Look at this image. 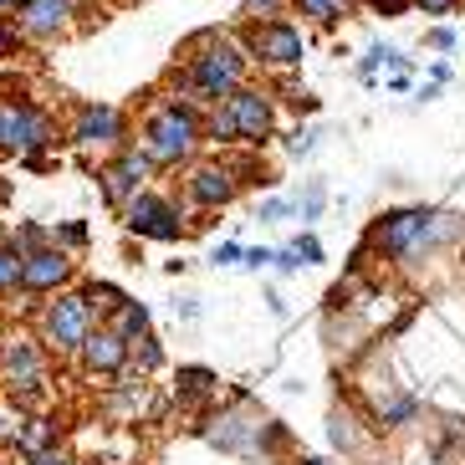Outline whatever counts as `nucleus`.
<instances>
[{
    "label": "nucleus",
    "mask_w": 465,
    "mask_h": 465,
    "mask_svg": "<svg viewBox=\"0 0 465 465\" xmlns=\"http://www.w3.org/2000/svg\"><path fill=\"white\" fill-rule=\"evenodd\" d=\"M194 138H200V124H194L190 108H159L143 124V159L149 164H179V159H190Z\"/></svg>",
    "instance_id": "f257e3e1"
},
{
    "label": "nucleus",
    "mask_w": 465,
    "mask_h": 465,
    "mask_svg": "<svg viewBox=\"0 0 465 465\" xmlns=\"http://www.w3.org/2000/svg\"><path fill=\"white\" fill-rule=\"evenodd\" d=\"M430 231H435V210H394V215H383L379 225H373V246L383 251V256H414V251L430 241Z\"/></svg>",
    "instance_id": "f03ea898"
},
{
    "label": "nucleus",
    "mask_w": 465,
    "mask_h": 465,
    "mask_svg": "<svg viewBox=\"0 0 465 465\" xmlns=\"http://www.w3.org/2000/svg\"><path fill=\"white\" fill-rule=\"evenodd\" d=\"M42 332L56 353H77L87 342V332H93V307L83 297H56L42 317Z\"/></svg>",
    "instance_id": "7ed1b4c3"
},
{
    "label": "nucleus",
    "mask_w": 465,
    "mask_h": 465,
    "mask_svg": "<svg viewBox=\"0 0 465 465\" xmlns=\"http://www.w3.org/2000/svg\"><path fill=\"white\" fill-rule=\"evenodd\" d=\"M42 143H52V118L31 103H0V149L36 153Z\"/></svg>",
    "instance_id": "20e7f679"
},
{
    "label": "nucleus",
    "mask_w": 465,
    "mask_h": 465,
    "mask_svg": "<svg viewBox=\"0 0 465 465\" xmlns=\"http://www.w3.org/2000/svg\"><path fill=\"white\" fill-rule=\"evenodd\" d=\"M241 77H246V56L231 52V46H215V52L190 62V83L200 97H231L241 87Z\"/></svg>",
    "instance_id": "39448f33"
},
{
    "label": "nucleus",
    "mask_w": 465,
    "mask_h": 465,
    "mask_svg": "<svg viewBox=\"0 0 465 465\" xmlns=\"http://www.w3.org/2000/svg\"><path fill=\"white\" fill-rule=\"evenodd\" d=\"M124 220L134 235H149V241H179L184 225H179V210L169 205L164 194H134L124 205Z\"/></svg>",
    "instance_id": "423d86ee"
},
{
    "label": "nucleus",
    "mask_w": 465,
    "mask_h": 465,
    "mask_svg": "<svg viewBox=\"0 0 465 465\" xmlns=\"http://www.w3.org/2000/svg\"><path fill=\"white\" fill-rule=\"evenodd\" d=\"M225 118H231L235 138L261 143V138L272 134V97L256 93V87H235V93L225 97Z\"/></svg>",
    "instance_id": "0eeeda50"
},
{
    "label": "nucleus",
    "mask_w": 465,
    "mask_h": 465,
    "mask_svg": "<svg viewBox=\"0 0 465 465\" xmlns=\"http://www.w3.org/2000/svg\"><path fill=\"white\" fill-rule=\"evenodd\" d=\"M0 373L11 383L21 399H36V389L46 383V358L36 342H5V353H0Z\"/></svg>",
    "instance_id": "6e6552de"
},
{
    "label": "nucleus",
    "mask_w": 465,
    "mask_h": 465,
    "mask_svg": "<svg viewBox=\"0 0 465 465\" xmlns=\"http://www.w3.org/2000/svg\"><path fill=\"white\" fill-rule=\"evenodd\" d=\"M251 52L272 67H292V62H302V31L287 26V21H261L251 31Z\"/></svg>",
    "instance_id": "1a4fd4ad"
},
{
    "label": "nucleus",
    "mask_w": 465,
    "mask_h": 465,
    "mask_svg": "<svg viewBox=\"0 0 465 465\" xmlns=\"http://www.w3.org/2000/svg\"><path fill=\"white\" fill-rule=\"evenodd\" d=\"M67 276H72L67 251L36 246V251H26V256H21V287H26V292H56Z\"/></svg>",
    "instance_id": "9d476101"
},
{
    "label": "nucleus",
    "mask_w": 465,
    "mask_h": 465,
    "mask_svg": "<svg viewBox=\"0 0 465 465\" xmlns=\"http://www.w3.org/2000/svg\"><path fill=\"white\" fill-rule=\"evenodd\" d=\"M143 174H149V159H143V153H124V159H113V164L103 169V194H108V205L124 210L128 200L138 194Z\"/></svg>",
    "instance_id": "9b49d317"
},
{
    "label": "nucleus",
    "mask_w": 465,
    "mask_h": 465,
    "mask_svg": "<svg viewBox=\"0 0 465 465\" xmlns=\"http://www.w3.org/2000/svg\"><path fill=\"white\" fill-rule=\"evenodd\" d=\"M77 353H83L87 373H118L128 363V342L113 328H97V332H87V342L77 348Z\"/></svg>",
    "instance_id": "f8f14e48"
},
{
    "label": "nucleus",
    "mask_w": 465,
    "mask_h": 465,
    "mask_svg": "<svg viewBox=\"0 0 465 465\" xmlns=\"http://www.w3.org/2000/svg\"><path fill=\"white\" fill-rule=\"evenodd\" d=\"M124 134V118H118V108H108V103H93V108H83V118H77V143H113V138Z\"/></svg>",
    "instance_id": "ddd939ff"
},
{
    "label": "nucleus",
    "mask_w": 465,
    "mask_h": 465,
    "mask_svg": "<svg viewBox=\"0 0 465 465\" xmlns=\"http://www.w3.org/2000/svg\"><path fill=\"white\" fill-rule=\"evenodd\" d=\"M67 26V0H26L21 5V31L26 36H56Z\"/></svg>",
    "instance_id": "4468645a"
},
{
    "label": "nucleus",
    "mask_w": 465,
    "mask_h": 465,
    "mask_svg": "<svg viewBox=\"0 0 465 465\" xmlns=\"http://www.w3.org/2000/svg\"><path fill=\"white\" fill-rule=\"evenodd\" d=\"M190 194L200 200V205H231V194H235V179H231V169H220V164H205V169H194V179H190Z\"/></svg>",
    "instance_id": "2eb2a0df"
},
{
    "label": "nucleus",
    "mask_w": 465,
    "mask_h": 465,
    "mask_svg": "<svg viewBox=\"0 0 465 465\" xmlns=\"http://www.w3.org/2000/svg\"><path fill=\"white\" fill-rule=\"evenodd\" d=\"M276 266H282V272H297V266H317V261H322V246H317V235H302V241H292L287 251H276Z\"/></svg>",
    "instance_id": "dca6fc26"
},
{
    "label": "nucleus",
    "mask_w": 465,
    "mask_h": 465,
    "mask_svg": "<svg viewBox=\"0 0 465 465\" xmlns=\"http://www.w3.org/2000/svg\"><path fill=\"white\" fill-rule=\"evenodd\" d=\"M113 317H118V328H113V332H118L124 342L128 338H149V307H143V302H124Z\"/></svg>",
    "instance_id": "f3484780"
},
{
    "label": "nucleus",
    "mask_w": 465,
    "mask_h": 465,
    "mask_svg": "<svg viewBox=\"0 0 465 465\" xmlns=\"http://www.w3.org/2000/svg\"><path fill=\"white\" fill-rule=\"evenodd\" d=\"M52 440H56V424L52 420H31L26 430H15V445H21L26 455H46Z\"/></svg>",
    "instance_id": "a211bd4d"
},
{
    "label": "nucleus",
    "mask_w": 465,
    "mask_h": 465,
    "mask_svg": "<svg viewBox=\"0 0 465 465\" xmlns=\"http://www.w3.org/2000/svg\"><path fill=\"white\" fill-rule=\"evenodd\" d=\"M210 389H215L210 369H179V399H205Z\"/></svg>",
    "instance_id": "6ab92c4d"
},
{
    "label": "nucleus",
    "mask_w": 465,
    "mask_h": 465,
    "mask_svg": "<svg viewBox=\"0 0 465 465\" xmlns=\"http://www.w3.org/2000/svg\"><path fill=\"white\" fill-rule=\"evenodd\" d=\"M83 302H87V307H103V312H118V307H124V292H118V287H113V282H93V287H87L83 292Z\"/></svg>",
    "instance_id": "aec40b11"
},
{
    "label": "nucleus",
    "mask_w": 465,
    "mask_h": 465,
    "mask_svg": "<svg viewBox=\"0 0 465 465\" xmlns=\"http://www.w3.org/2000/svg\"><path fill=\"white\" fill-rule=\"evenodd\" d=\"M15 287H21V251L0 246V292H15Z\"/></svg>",
    "instance_id": "412c9836"
},
{
    "label": "nucleus",
    "mask_w": 465,
    "mask_h": 465,
    "mask_svg": "<svg viewBox=\"0 0 465 465\" xmlns=\"http://www.w3.org/2000/svg\"><path fill=\"white\" fill-rule=\"evenodd\" d=\"M297 11L307 15V21H317V26H332V21H338V5H332V0H297Z\"/></svg>",
    "instance_id": "4be33fe9"
},
{
    "label": "nucleus",
    "mask_w": 465,
    "mask_h": 465,
    "mask_svg": "<svg viewBox=\"0 0 465 465\" xmlns=\"http://www.w3.org/2000/svg\"><path fill=\"white\" fill-rule=\"evenodd\" d=\"M138 342H143V353H138V369H143V373L159 369V363H164V353H159V338L149 332V338H138Z\"/></svg>",
    "instance_id": "5701e85b"
},
{
    "label": "nucleus",
    "mask_w": 465,
    "mask_h": 465,
    "mask_svg": "<svg viewBox=\"0 0 465 465\" xmlns=\"http://www.w3.org/2000/svg\"><path fill=\"white\" fill-rule=\"evenodd\" d=\"M414 414V399H394L389 410H383V424H404Z\"/></svg>",
    "instance_id": "b1692460"
},
{
    "label": "nucleus",
    "mask_w": 465,
    "mask_h": 465,
    "mask_svg": "<svg viewBox=\"0 0 465 465\" xmlns=\"http://www.w3.org/2000/svg\"><path fill=\"white\" fill-rule=\"evenodd\" d=\"M210 134H215L220 143H231V138H235V128H231V118H225V108H220L215 118H210Z\"/></svg>",
    "instance_id": "393cba45"
},
{
    "label": "nucleus",
    "mask_w": 465,
    "mask_h": 465,
    "mask_svg": "<svg viewBox=\"0 0 465 465\" xmlns=\"http://www.w3.org/2000/svg\"><path fill=\"white\" fill-rule=\"evenodd\" d=\"M241 256H246V251H241V246H235V241H231V246H220V251H215V256H210V261H215V266H235V261H241Z\"/></svg>",
    "instance_id": "a878e982"
},
{
    "label": "nucleus",
    "mask_w": 465,
    "mask_h": 465,
    "mask_svg": "<svg viewBox=\"0 0 465 465\" xmlns=\"http://www.w3.org/2000/svg\"><path fill=\"white\" fill-rule=\"evenodd\" d=\"M62 241H67V246H83V241H87V225H83V220L62 225Z\"/></svg>",
    "instance_id": "bb28decb"
},
{
    "label": "nucleus",
    "mask_w": 465,
    "mask_h": 465,
    "mask_svg": "<svg viewBox=\"0 0 465 465\" xmlns=\"http://www.w3.org/2000/svg\"><path fill=\"white\" fill-rule=\"evenodd\" d=\"M322 200H328L322 190H307V200H302V215H307V220H317V210H322Z\"/></svg>",
    "instance_id": "cd10ccee"
},
{
    "label": "nucleus",
    "mask_w": 465,
    "mask_h": 465,
    "mask_svg": "<svg viewBox=\"0 0 465 465\" xmlns=\"http://www.w3.org/2000/svg\"><path fill=\"white\" fill-rule=\"evenodd\" d=\"M287 200H266V205H261V220H282V215H287Z\"/></svg>",
    "instance_id": "c85d7f7f"
},
{
    "label": "nucleus",
    "mask_w": 465,
    "mask_h": 465,
    "mask_svg": "<svg viewBox=\"0 0 465 465\" xmlns=\"http://www.w3.org/2000/svg\"><path fill=\"white\" fill-rule=\"evenodd\" d=\"M287 149H292V153H307V149H312V134H307V128H302V134H292Z\"/></svg>",
    "instance_id": "c756f323"
},
{
    "label": "nucleus",
    "mask_w": 465,
    "mask_h": 465,
    "mask_svg": "<svg viewBox=\"0 0 465 465\" xmlns=\"http://www.w3.org/2000/svg\"><path fill=\"white\" fill-rule=\"evenodd\" d=\"M414 5H424V11H430V15H445V11H450V5H455V0H414Z\"/></svg>",
    "instance_id": "7c9ffc66"
},
{
    "label": "nucleus",
    "mask_w": 465,
    "mask_h": 465,
    "mask_svg": "<svg viewBox=\"0 0 465 465\" xmlns=\"http://www.w3.org/2000/svg\"><path fill=\"white\" fill-rule=\"evenodd\" d=\"M11 46H15V31H11V26H0V56L11 52Z\"/></svg>",
    "instance_id": "2f4dec72"
},
{
    "label": "nucleus",
    "mask_w": 465,
    "mask_h": 465,
    "mask_svg": "<svg viewBox=\"0 0 465 465\" xmlns=\"http://www.w3.org/2000/svg\"><path fill=\"white\" fill-rule=\"evenodd\" d=\"M31 465H67V460H62V455H52V450H46V455H31Z\"/></svg>",
    "instance_id": "473e14b6"
},
{
    "label": "nucleus",
    "mask_w": 465,
    "mask_h": 465,
    "mask_svg": "<svg viewBox=\"0 0 465 465\" xmlns=\"http://www.w3.org/2000/svg\"><path fill=\"white\" fill-rule=\"evenodd\" d=\"M246 5H251V11H266V15L276 11V0H246Z\"/></svg>",
    "instance_id": "72a5a7b5"
},
{
    "label": "nucleus",
    "mask_w": 465,
    "mask_h": 465,
    "mask_svg": "<svg viewBox=\"0 0 465 465\" xmlns=\"http://www.w3.org/2000/svg\"><path fill=\"white\" fill-rule=\"evenodd\" d=\"M302 465H332V460H322V455H312V460H302Z\"/></svg>",
    "instance_id": "f704fd0d"
},
{
    "label": "nucleus",
    "mask_w": 465,
    "mask_h": 465,
    "mask_svg": "<svg viewBox=\"0 0 465 465\" xmlns=\"http://www.w3.org/2000/svg\"><path fill=\"white\" fill-rule=\"evenodd\" d=\"M0 5H26V0H0Z\"/></svg>",
    "instance_id": "c9c22d12"
},
{
    "label": "nucleus",
    "mask_w": 465,
    "mask_h": 465,
    "mask_svg": "<svg viewBox=\"0 0 465 465\" xmlns=\"http://www.w3.org/2000/svg\"><path fill=\"white\" fill-rule=\"evenodd\" d=\"M332 5H338V11H342V5H353V0H332Z\"/></svg>",
    "instance_id": "e433bc0d"
}]
</instances>
